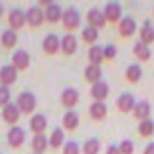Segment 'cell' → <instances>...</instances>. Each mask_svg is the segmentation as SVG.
Returning a JSON list of instances; mask_svg holds the SVG:
<instances>
[{"mask_svg": "<svg viewBox=\"0 0 154 154\" xmlns=\"http://www.w3.org/2000/svg\"><path fill=\"white\" fill-rule=\"evenodd\" d=\"M17 107L22 114H33L36 109V96L29 91H24L17 96Z\"/></svg>", "mask_w": 154, "mask_h": 154, "instance_id": "1", "label": "cell"}, {"mask_svg": "<svg viewBox=\"0 0 154 154\" xmlns=\"http://www.w3.org/2000/svg\"><path fill=\"white\" fill-rule=\"evenodd\" d=\"M62 24H63V27H65L69 33H74L76 29L80 27V13L76 11L74 8H67V9L63 11Z\"/></svg>", "mask_w": 154, "mask_h": 154, "instance_id": "2", "label": "cell"}, {"mask_svg": "<svg viewBox=\"0 0 154 154\" xmlns=\"http://www.w3.org/2000/svg\"><path fill=\"white\" fill-rule=\"evenodd\" d=\"M27 17V26L29 27H40L45 22V11L40 6H31L26 13Z\"/></svg>", "mask_w": 154, "mask_h": 154, "instance_id": "3", "label": "cell"}, {"mask_svg": "<svg viewBox=\"0 0 154 154\" xmlns=\"http://www.w3.org/2000/svg\"><path fill=\"white\" fill-rule=\"evenodd\" d=\"M8 22H9V29L17 31V29H22L26 24H27V17L22 9H11L9 15H8Z\"/></svg>", "mask_w": 154, "mask_h": 154, "instance_id": "4", "label": "cell"}, {"mask_svg": "<svg viewBox=\"0 0 154 154\" xmlns=\"http://www.w3.org/2000/svg\"><path fill=\"white\" fill-rule=\"evenodd\" d=\"M118 31H120V36H123V38H131V36L138 31L136 20H134L132 17H123V18L118 22Z\"/></svg>", "mask_w": 154, "mask_h": 154, "instance_id": "5", "label": "cell"}, {"mask_svg": "<svg viewBox=\"0 0 154 154\" xmlns=\"http://www.w3.org/2000/svg\"><path fill=\"white\" fill-rule=\"evenodd\" d=\"M11 60H13V67L17 71H26L29 67V63H31V56H29V53L26 49H17L13 53Z\"/></svg>", "mask_w": 154, "mask_h": 154, "instance_id": "6", "label": "cell"}, {"mask_svg": "<svg viewBox=\"0 0 154 154\" xmlns=\"http://www.w3.org/2000/svg\"><path fill=\"white\" fill-rule=\"evenodd\" d=\"M17 78H18V71L13 67V63L0 67V84H2V85L9 87L11 84L17 82Z\"/></svg>", "mask_w": 154, "mask_h": 154, "instance_id": "7", "label": "cell"}, {"mask_svg": "<svg viewBox=\"0 0 154 154\" xmlns=\"http://www.w3.org/2000/svg\"><path fill=\"white\" fill-rule=\"evenodd\" d=\"M76 49H78V38H76L72 33L63 35L62 44H60V51H62L65 56H71V54L76 53Z\"/></svg>", "mask_w": 154, "mask_h": 154, "instance_id": "8", "label": "cell"}, {"mask_svg": "<svg viewBox=\"0 0 154 154\" xmlns=\"http://www.w3.org/2000/svg\"><path fill=\"white\" fill-rule=\"evenodd\" d=\"M60 100H62V105H63V107H67V109H72L76 103H78V100H80V94H78V91H76L74 87H65V89L62 91V96H60Z\"/></svg>", "mask_w": 154, "mask_h": 154, "instance_id": "9", "label": "cell"}, {"mask_svg": "<svg viewBox=\"0 0 154 154\" xmlns=\"http://www.w3.org/2000/svg\"><path fill=\"white\" fill-rule=\"evenodd\" d=\"M87 22H89L91 27H94V29H102V27H105L107 18H105L103 11L93 8V9H89V13H87Z\"/></svg>", "mask_w": 154, "mask_h": 154, "instance_id": "10", "label": "cell"}, {"mask_svg": "<svg viewBox=\"0 0 154 154\" xmlns=\"http://www.w3.org/2000/svg\"><path fill=\"white\" fill-rule=\"evenodd\" d=\"M60 44H62V38H58L56 35H47L45 38H44V42H42V47H44V53L45 54H49V56H53V54H56L58 51H60Z\"/></svg>", "mask_w": 154, "mask_h": 154, "instance_id": "11", "label": "cell"}, {"mask_svg": "<svg viewBox=\"0 0 154 154\" xmlns=\"http://www.w3.org/2000/svg\"><path fill=\"white\" fill-rule=\"evenodd\" d=\"M116 107L120 112H132L134 107H136V100L131 93H122L118 96V102H116Z\"/></svg>", "mask_w": 154, "mask_h": 154, "instance_id": "12", "label": "cell"}, {"mask_svg": "<svg viewBox=\"0 0 154 154\" xmlns=\"http://www.w3.org/2000/svg\"><path fill=\"white\" fill-rule=\"evenodd\" d=\"M8 141H9V145H11L13 149L22 147V145H24V141H26V131H24L22 127L15 125V127L8 132Z\"/></svg>", "mask_w": 154, "mask_h": 154, "instance_id": "13", "label": "cell"}, {"mask_svg": "<svg viewBox=\"0 0 154 154\" xmlns=\"http://www.w3.org/2000/svg\"><path fill=\"white\" fill-rule=\"evenodd\" d=\"M103 15H105L107 22H120V20L123 18V15H122V6H120L118 2H109V4H105Z\"/></svg>", "mask_w": 154, "mask_h": 154, "instance_id": "14", "label": "cell"}, {"mask_svg": "<svg viewBox=\"0 0 154 154\" xmlns=\"http://www.w3.org/2000/svg\"><path fill=\"white\" fill-rule=\"evenodd\" d=\"M44 11H45V20H47L49 24H58V22H62L63 9H62V6H60V4L53 2V4H51V6H47Z\"/></svg>", "mask_w": 154, "mask_h": 154, "instance_id": "15", "label": "cell"}, {"mask_svg": "<svg viewBox=\"0 0 154 154\" xmlns=\"http://www.w3.org/2000/svg\"><path fill=\"white\" fill-rule=\"evenodd\" d=\"M20 116H22V112H20V109L17 107V103H9V105H6V107L2 109V118H4L6 123L15 125V123L20 120Z\"/></svg>", "mask_w": 154, "mask_h": 154, "instance_id": "16", "label": "cell"}, {"mask_svg": "<svg viewBox=\"0 0 154 154\" xmlns=\"http://www.w3.org/2000/svg\"><path fill=\"white\" fill-rule=\"evenodd\" d=\"M29 129H31L35 134H44V131L47 129V120H45V116L40 114V112L33 114L31 120H29Z\"/></svg>", "mask_w": 154, "mask_h": 154, "instance_id": "17", "label": "cell"}, {"mask_svg": "<svg viewBox=\"0 0 154 154\" xmlns=\"http://www.w3.org/2000/svg\"><path fill=\"white\" fill-rule=\"evenodd\" d=\"M91 96H93L96 102H103V100L109 96V84H105V82H96V84H93V87H91Z\"/></svg>", "mask_w": 154, "mask_h": 154, "instance_id": "18", "label": "cell"}, {"mask_svg": "<svg viewBox=\"0 0 154 154\" xmlns=\"http://www.w3.org/2000/svg\"><path fill=\"white\" fill-rule=\"evenodd\" d=\"M102 67L100 65H93V63H89L87 67H85V71H84V76H85V80L93 85V84H96V82H102Z\"/></svg>", "mask_w": 154, "mask_h": 154, "instance_id": "19", "label": "cell"}, {"mask_svg": "<svg viewBox=\"0 0 154 154\" xmlns=\"http://www.w3.org/2000/svg\"><path fill=\"white\" fill-rule=\"evenodd\" d=\"M62 125H63L65 131H76L78 125H80V116L74 111H67L63 114V118H62Z\"/></svg>", "mask_w": 154, "mask_h": 154, "instance_id": "20", "label": "cell"}, {"mask_svg": "<svg viewBox=\"0 0 154 154\" xmlns=\"http://www.w3.org/2000/svg\"><path fill=\"white\" fill-rule=\"evenodd\" d=\"M132 114H134V118H136V120H140V122L149 120V116H150V103H149L147 100L136 102V107H134Z\"/></svg>", "mask_w": 154, "mask_h": 154, "instance_id": "21", "label": "cell"}, {"mask_svg": "<svg viewBox=\"0 0 154 154\" xmlns=\"http://www.w3.org/2000/svg\"><path fill=\"white\" fill-rule=\"evenodd\" d=\"M31 147H33V154H44V150L49 147V138L45 134H35L31 140Z\"/></svg>", "mask_w": 154, "mask_h": 154, "instance_id": "22", "label": "cell"}, {"mask_svg": "<svg viewBox=\"0 0 154 154\" xmlns=\"http://www.w3.org/2000/svg\"><path fill=\"white\" fill-rule=\"evenodd\" d=\"M89 114L96 122L103 120L107 116V105H105V102H93V105L89 107Z\"/></svg>", "mask_w": 154, "mask_h": 154, "instance_id": "23", "label": "cell"}, {"mask_svg": "<svg viewBox=\"0 0 154 154\" xmlns=\"http://www.w3.org/2000/svg\"><path fill=\"white\" fill-rule=\"evenodd\" d=\"M140 40H141L143 44H147V45L154 42V26H152L149 20H145L143 26L140 27Z\"/></svg>", "mask_w": 154, "mask_h": 154, "instance_id": "24", "label": "cell"}, {"mask_svg": "<svg viewBox=\"0 0 154 154\" xmlns=\"http://www.w3.org/2000/svg\"><path fill=\"white\" fill-rule=\"evenodd\" d=\"M141 76H143V71H141V67H140L138 63H131V65L125 69V78H127V82H131V84H138V82L141 80Z\"/></svg>", "mask_w": 154, "mask_h": 154, "instance_id": "25", "label": "cell"}, {"mask_svg": "<svg viewBox=\"0 0 154 154\" xmlns=\"http://www.w3.org/2000/svg\"><path fill=\"white\" fill-rule=\"evenodd\" d=\"M0 42H2V45H4L6 49H13V47L18 44V35H17V31L6 29V31L2 33V36H0Z\"/></svg>", "mask_w": 154, "mask_h": 154, "instance_id": "26", "label": "cell"}, {"mask_svg": "<svg viewBox=\"0 0 154 154\" xmlns=\"http://www.w3.org/2000/svg\"><path fill=\"white\" fill-rule=\"evenodd\" d=\"M132 53H134V56H136L138 60H141V62H147V60L150 58V47H149L147 44H143L141 40L134 44Z\"/></svg>", "mask_w": 154, "mask_h": 154, "instance_id": "27", "label": "cell"}, {"mask_svg": "<svg viewBox=\"0 0 154 154\" xmlns=\"http://www.w3.org/2000/svg\"><path fill=\"white\" fill-rule=\"evenodd\" d=\"M87 58H89V63L93 65H100L105 58H103V47L102 45H91L89 47V53H87Z\"/></svg>", "mask_w": 154, "mask_h": 154, "instance_id": "28", "label": "cell"}, {"mask_svg": "<svg viewBox=\"0 0 154 154\" xmlns=\"http://www.w3.org/2000/svg\"><path fill=\"white\" fill-rule=\"evenodd\" d=\"M49 145L53 149H60L62 145H65V134H63V129L56 127L51 131V136H49Z\"/></svg>", "mask_w": 154, "mask_h": 154, "instance_id": "29", "label": "cell"}, {"mask_svg": "<svg viewBox=\"0 0 154 154\" xmlns=\"http://www.w3.org/2000/svg\"><path fill=\"white\" fill-rule=\"evenodd\" d=\"M98 36H100L98 29H94V27H91V26H85V27L82 29V40H84L85 44L96 45V40H98Z\"/></svg>", "mask_w": 154, "mask_h": 154, "instance_id": "30", "label": "cell"}, {"mask_svg": "<svg viewBox=\"0 0 154 154\" xmlns=\"http://www.w3.org/2000/svg\"><path fill=\"white\" fill-rule=\"evenodd\" d=\"M138 131H140V134L143 136V138H150L152 134H154V122L149 118V120H143V122H140V125H138Z\"/></svg>", "mask_w": 154, "mask_h": 154, "instance_id": "31", "label": "cell"}, {"mask_svg": "<svg viewBox=\"0 0 154 154\" xmlns=\"http://www.w3.org/2000/svg\"><path fill=\"white\" fill-rule=\"evenodd\" d=\"M100 152V141L96 138H89L84 143V154H98Z\"/></svg>", "mask_w": 154, "mask_h": 154, "instance_id": "32", "label": "cell"}, {"mask_svg": "<svg viewBox=\"0 0 154 154\" xmlns=\"http://www.w3.org/2000/svg\"><path fill=\"white\" fill-rule=\"evenodd\" d=\"M9 103H11V91H9V87L0 85V107L4 109Z\"/></svg>", "mask_w": 154, "mask_h": 154, "instance_id": "33", "label": "cell"}, {"mask_svg": "<svg viewBox=\"0 0 154 154\" xmlns=\"http://www.w3.org/2000/svg\"><path fill=\"white\" fill-rule=\"evenodd\" d=\"M62 154H80V147L76 141H65Z\"/></svg>", "mask_w": 154, "mask_h": 154, "instance_id": "34", "label": "cell"}, {"mask_svg": "<svg viewBox=\"0 0 154 154\" xmlns=\"http://www.w3.org/2000/svg\"><path fill=\"white\" fill-rule=\"evenodd\" d=\"M118 149H120L122 154H134V143H132L131 140H123V141L118 145Z\"/></svg>", "mask_w": 154, "mask_h": 154, "instance_id": "35", "label": "cell"}, {"mask_svg": "<svg viewBox=\"0 0 154 154\" xmlns=\"http://www.w3.org/2000/svg\"><path fill=\"white\" fill-rule=\"evenodd\" d=\"M103 58H105V60H114V58H116V47H114L112 44H107V45L103 47Z\"/></svg>", "mask_w": 154, "mask_h": 154, "instance_id": "36", "label": "cell"}, {"mask_svg": "<svg viewBox=\"0 0 154 154\" xmlns=\"http://www.w3.org/2000/svg\"><path fill=\"white\" fill-rule=\"evenodd\" d=\"M105 154H122V152H120L118 145H109V147H107V150H105Z\"/></svg>", "mask_w": 154, "mask_h": 154, "instance_id": "37", "label": "cell"}, {"mask_svg": "<svg viewBox=\"0 0 154 154\" xmlns=\"http://www.w3.org/2000/svg\"><path fill=\"white\" fill-rule=\"evenodd\" d=\"M143 154H154V141H152V143H149V145L145 147Z\"/></svg>", "mask_w": 154, "mask_h": 154, "instance_id": "38", "label": "cell"}, {"mask_svg": "<svg viewBox=\"0 0 154 154\" xmlns=\"http://www.w3.org/2000/svg\"><path fill=\"white\" fill-rule=\"evenodd\" d=\"M2 15H4V6L0 4V17H2Z\"/></svg>", "mask_w": 154, "mask_h": 154, "instance_id": "39", "label": "cell"}]
</instances>
